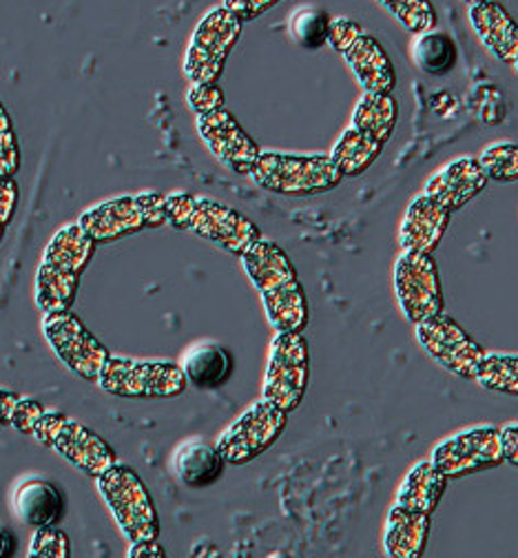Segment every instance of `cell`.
I'll use <instances>...</instances> for the list:
<instances>
[{
  "label": "cell",
  "mask_w": 518,
  "mask_h": 558,
  "mask_svg": "<svg viewBox=\"0 0 518 558\" xmlns=\"http://www.w3.org/2000/svg\"><path fill=\"white\" fill-rule=\"evenodd\" d=\"M474 379L485 390L518 397V355L485 353Z\"/></svg>",
  "instance_id": "cell-29"
},
{
  "label": "cell",
  "mask_w": 518,
  "mask_h": 558,
  "mask_svg": "<svg viewBox=\"0 0 518 558\" xmlns=\"http://www.w3.org/2000/svg\"><path fill=\"white\" fill-rule=\"evenodd\" d=\"M242 25L227 8H217L200 21L184 60V72L191 83L213 85L221 78L229 53L242 36Z\"/></svg>",
  "instance_id": "cell-5"
},
{
  "label": "cell",
  "mask_w": 518,
  "mask_h": 558,
  "mask_svg": "<svg viewBox=\"0 0 518 558\" xmlns=\"http://www.w3.org/2000/svg\"><path fill=\"white\" fill-rule=\"evenodd\" d=\"M453 220V211L441 206L436 199L421 193L414 197L403 216L399 229V244L403 253H427L432 255L434 248L441 244L443 235L448 233Z\"/></svg>",
  "instance_id": "cell-15"
},
{
  "label": "cell",
  "mask_w": 518,
  "mask_h": 558,
  "mask_svg": "<svg viewBox=\"0 0 518 558\" xmlns=\"http://www.w3.org/2000/svg\"><path fill=\"white\" fill-rule=\"evenodd\" d=\"M448 481L450 478L432 461H421L406 474L395 504L423 514H434L443 495L448 490Z\"/></svg>",
  "instance_id": "cell-24"
},
{
  "label": "cell",
  "mask_w": 518,
  "mask_h": 558,
  "mask_svg": "<svg viewBox=\"0 0 518 558\" xmlns=\"http://www.w3.org/2000/svg\"><path fill=\"white\" fill-rule=\"evenodd\" d=\"M377 3L410 34H425L436 27V12L430 0H377Z\"/></svg>",
  "instance_id": "cell-30"
},
{
  "label": "cell",
  "mask_w": 518,
  "mask_h": 558,
  "mask_svg": "<svg viewBox=\"0 0 518 558\" xmlns=\"http://www.w3.org/2000/svg\"><path fill=\"white\" fill-rule=\"evenodd\" d=\"M225 457L206 441H186L173 457V470L186 487H208L225 474Z\"/></svg>",
  "instance_id": "cell-25"
},
{
  "label": "cell",
  "mask_w": 518,
  "mask_h": 558,
  "mask_svg": "<svg viewBox=\"0 0 518 558\" xmlns=\"http://www.w3.org/2000/svg\"><path fill=\"white\" fill-rule=\"evenodd\" d=\"M79 225L96 244L113 242L124 235L137 233L142 229H146L140 195L118 197V199L98 204L81 218Z\"/></svg>",
  "instance_id": "cell-18"
},
{
  "label": "cell",
  "mask_w": 518,
  "mask_h": 558,
  "mask_svg": "<svg viewBox=\"0 0 518 558\" xmlns=\"http://www.w3.org/2000/svg\"><path fill=\"white\" fill-rule=\"evenodd\" d=\"M359 34H363V29H361L354 21H350V19H330L328 45H330L335 51L344 53V51L352 45V40H354Z\"/></svg>",
  "instance_id": "cell-38"
},
{
  "label": "cell",
  "mask_w": 518,
  "mask_h": 558,
  "mask_svg": "<svg viewBox=\"0 0 518 558\" xmlns=\"http://www.w3.org/2000/svg\"><path fill=\"white\" fill-rule=\"evenodd\" d=\"M182 371L186 381L200 390H217L233 375V357L225 345L215 341H202L189 348Z\"/></svg>",
  "instance_id": "cell-23"
},
{
  "label": "cell",
  "mask_w": 518,
  "mask_h": 558,
  "mask_svg": "<svg viewBox=\"0 0 518 558\" xmlns=\"http://www.w3.org/2000/svg\"><path fill=\"white\" fill-rule=\"evenodd\" d=\"M448 478H466L505 463L501 430L492 426L459 433L438 444L430 459Z\"/></svg>",
  "instance_id": "cell-12"
},
{
  "label": "cell",
  "mask_w": 518,
  "mask_h": 558,
  "mask_svg": "<svg viewBox=\"0 0 518 558\" xmlns=\"http://www.w3.org/2000/svg\"><path fill=\"white\" fill-rule=\"evenodd\" d=\"M189 231L240 257L262 238L260 229L246 216L206 197H197Z\"/></svg>",
  "instance_id": "cell-14"
},
{
  "label": "cell",
  "mask_w": 518,
  "mask_h": 558,
  "mask_svg": "<svg viewBox=\"0 0 518 558\" xmlns=\"http://www.w3.org/2000/svg\"><path fill=\"white\" fill-rule=\"evenodd\" d=\"M470 23L481 43L503 62L518 58V25L501 3H481L470 8Z\"/></svg>",
  "instance_id": "cell-21"
},
{
  "label": "cell",
  "mask_w": 518,
  "mask_h": 558,
  "mask_svg": "<svg viewBox=\"0 0 518 558\" xmlns=\"http://www.w3.org/2000/svg\"><path fill=\"white\" fill-rule=\"evenodd\" d=\"M19 206V184L14 178L0 175V225L8 227L14 220Z\"/></svg>",
  "instance_id": "cell-41"
},
{
  "label": "cell",
  "mask_w": 518,
  "mask_h": 558,
  "mask_svg": "<svg viewBox=\"0 0 518 558\" xmlns=\"http://www.w3.org/2000/svg\"><path fill=\"white\" fill-rule=\"evenodd\" d=\"M45 414V408L32 399H23L19 401L14 414H12V428L25 433V435H34V428L36 424L40 422V416Z\"/></svg>",
  "instance_id": "cell-37"
},
{
  "label": "cell",
  "mask_w": 518,
  "mask_h": 558,
  "mask_svg": "<svg viewBox=\"0 0 518 558\" xmlns=\"http://www.w3.org/2000/svg\"><path fill=\"white\" fill-rule=\"evenodd\" d=\"M144 208V225L146 229H158L167 225V195L162 193H144L140 195Z\"/></svg>",
  "instance_id": "cell-40"
},
{
  "label": "cell",
  "mask_w": 518,
  "mask_h": 558,
  "mask_svg": "<svg viewBox=\"0 0 518 558\" xmlns=\"http://www.w3.org/2000/svg\"><path fill=\"white\" fill-rule=\"evenodd\" d=\"M279 3H281V0H225V5H221V8H227L242 23H246V21L260 19L262 14H266L268 10H273Z\"/></svg>",
  "instance_id": "cell-39"
},
{
  "label": "cell",
  "mask_w": 518,
  "mask_h": 558,
  "mask_svg": "<svg viewBox=\"0 0 518 558\" xmlns=\"http://www.w3.org/2000/svg\"><path fill=\"white\" fill-rule=\"evenodd\" d=\"M466 3L472 8V5H481V3H490V0H466Z\"/></svg>",
  "instance_id": "cell-47"
},
{
  "label": "cell",
  "mask_w": 518,
  "mask_h": 558,
  "mask_svg": "<svg viewBox=\"0 0 518 558\" xmlns=\"http://www.w3.org/2000/svg\"><path fill=\"white\" fill-rule=\"evenodd\" d=\"M288 412L268 399L253 403L238 422H233L217 439V450L231 465H244L270 450L284 435Z\"/></svg>",
  "instance_id": "cell-9"
},
{
  "label": "cell",
  "mask_w": 518,
  "mask_h": 558,
  "mask_svg": "<svg viewBox=\"0 0 518 558\" xmlns=\"http://www.w3.org/2000/svg\"><path fill=\"white\" fill-rule=\"evenodd\" d=\"M382 151H384L382 143L350 126L337 140V145L330 151V160L337 167V171L344 175V180L359 178L377 162Z\"/></svg>",
  "instance_id": "cell-27"
},
{
  "label": "cell",
  "mask_w": 518,
  "mask_h": 558,
  "mask_svg": "<svg viewBox=\"0 0 518 558\" xmlns=\"http://www.w3.org/2000/svg\"><path fill=\"white\" fill-rule=\"evenodd\" d=\"M417 341L432 362L459 379H474L485 357L483 345L446 313L417 324Z\"/></svg>",
  "instance_id": "cell-8"
},
{
  "label": "cell",
  "mask_w": 518,
  "mask_h": 558,
  "mask_svg": "<svg viewBox=\"0 0 518 558\" xmlns=\"http://www.w3.org/2000/svg\"><path fill=\"white\" fill-rule=\"evenodd\" d=\"M14 549H16V538H14V534L10 532V527L0 525V558L12 556Z\"/></svg>",
  "instance_id": "cell-46"
},
{
  "label": "cell",
  "mask_w": 518,
  "mask_h": 558,
  "mask_svg": "<svg viewBox=\"0 0 518 558\" xmlns=\"http://www.w3.org/2000/svg\"><path fill=\"white\" fill-rule=\"evenodd\" d=\"M330 16L315 8H304L290 19V36L304 49H322L328 43Z\"/></svg>",
  "instance_id": "cell-31"
},
{
  "label": "cell",
  "mask_w": 518,
  "mask_h": 558,
  "mask_svg": "<svg viewBox=\"0 0 518 558\" xmlns=\"http://www.w3.org/2000/svg\"><path fill=\"white\" fill-rule=\"evenodd\" d=\"M487 182L490 178L483 171L479 158H457L430 178L423 193L455 214L477 195H481Z\"/></svg>",
  "instance_id": "cell-16"
},
{
  "label": "cell",
  "mask_w": 518,
  "mask_h": 558,
  "mask_svg": "<svg viewBox=\"0 0 518 558\" xmlns=\"http://www.w3.org/2000/svg\"><path fill=\"white\" fill-rule=\"evenodd\" d=\"M67 461H71L76 468H81L85 474L98 478L109 468L118 463L116 452L109 448L105 439H100L96 433L85 428L79 422L67 418L64 428L60 430L53 446Z\"/></svg>",
  "instance_id": "cell-19"
},
{
  "label": "cell",
  "mask_w": 518,
  "mask_h": 558,
  "mask_svg": "<svg viewBox=\"0 0 518 558\" xmlns=\"http://www.w3.org/2000/svg\"><path fill=\"white\" fill-rule=\"evenodd\" d=\"M399 105L393 94H370L365 92L354 107L352 126L363 135L377 140L384 147L390 143V137L397 129Z\"/></svg>",
  "instance_id": "cell-26"
},
{
  "label": "cell",
  "mask_w": 518,
  "mask_h": 558,
  "mask_svg": "<svg viewBox=\"0 0 518 558\" xmlns=\"http://www.w3.org/2000/svg\"><path fill=\"white\" fill-rule=\"evenodd\" d=\"M98 487L131 543L158 538L160 525L156 506L149 493H146L144 483L131 468L116 463L98 476Z\"/></svg>",
  "instance_id": "cell-4"
},
{
  "label": "cell",
  "mask_w": 518,
  "mask_h": 558,
  "mask_svg": "<svg viewBox=\"0 0 518 558\" xmlns=\"http://www.w3.org/2000/svg\"><path fill=\"white\" fill-rule=\"evenodd\" d=\"M105 392L129 399H171L186 390L184 371L169 362H133L111 357L98 375Z\"/></svg>",
  "instance_id": "cell-6"
},
{
  "label": "cell",
  "mask_w": 518,
  "mask_h": 558,
  "mask_svg": "<svg viewBox=\"0 0 518 558\" xmlns=\"http://www.w3.org/2000/svg\"><path fill=\"white\" fill-rule=\"evenodd\" d=\"M5 229H8V227H3V225H0V242H3V235H5Z\"/></svg>",
  "instance_id": "cell-48"
},
{
  "label": "cell",
  "mask_w": 518,
  "mask_h": 558,
  "mask_svg": "<svg viewBox=\"0 0 518 558\" xmlns=\"http://www.w3.org/2000/svg\"><path fill=\"white\" fill-rule=\"evenodd\" d=\"M19 401H21V397L16 392L0 388V424H3V426L12 424V414L19 405Z\"/></svg>",
  "instance_id": "cell-44"
},
{
  "label": "cell",
  "mask_w": 518,
  "mask_h": 558,
  "mask_svg": "<svg viewBox=\"0 0 518 558\" xmlns=\"http://www.w3.org/2000/svg\"><path fill=\"white\" fill-rule=\"evenodd\" d=\"M45 337L58 360L83 379H98L109 360L107 348L87 330L79 315L69 311L45 313Z\"/></svg>",
  "instance_id": "cell-10"
},
{
  "label": "cell",
  "mask_w": 518,
  "mask_h": 558,
  "mask_svg": "<svg viewBox=\"0 0 518 558\" xmlns=\"http://www.w3.org/2000/svg\"><path fill=\"white\" fill-rule=\"evenodd\" d=\"M197 133L221 165L240 175H251L260 147L229 109L221 107L197 116Z\"/></svg>",
  "instance_id": "cell-13"
},
{
  "label": "cell",
  "mask_w": 518,
  "mask_h": 558,
  "mask_svg": "<svg viewBox=\"0 0 518 558\" xmlns=\"http://www.w3.org/2000/svg\"><path fill=\"white\" fill-rule=\"evenodd\" d=\"M395 295L410 324H421L443 313L438 268L427 253H403L395 266Z\"/></svg>",
  "instance_id": "cell-11"
},
{
  "label": "cell",
  "mask_w": 518,
  "mask_h": 558,
  "mask_svg": "<svg viewBox=\"0 0 518 558\" xmlns=\"http://www.w3.org/2000/svg\"><path fill=\"white\" fill-rule=\"evenodd\" d=\"M412 60L427 76H448L459 62V47L446 32H425L412 45Z\"/></svg>",
  "instance_id": "cell-28"
},
{
  "label": "cell",
  "mask_w": 518,
  "mask_h": 558,
  "mask_svg": "<svg viewBox=\"0 0 518 558\" xmlns=\"http://www.w3.org/2000/svg\"><path fill=\"white\" fill-rule=\"evenodd\" d=\"M19 169H21L19 140H16L14 124L8 109L3 107V102H0V175L14 178Z\"/></svg>",
  "instance_id": "cell-33"
},
{
  "label": "cell",
  "mask_w": 518,
  "mask_h": 558,
  "mask_svg": "<svg viewBox=\"0 0 518 558\" xmlns=\"http://www.w3.org/2000/svg\"><path fill=\"white\" fill-rule=\"evenodd\" d=\"M195 202H197V197L186 195V193L167 195V222L180 231H189Z\"/></svg>",
  "instance_id": "cell-36"
},
{
  "label": "cell",
  "mask_w": 518,
  "mask_h": 558,
  "mask_svg": "<svg viewBox=\"0 0 518 558\" xmlns=\"http://www.w3.org/2000/svg\"><path fill=\"white\" fill-rule=\"evenodd\" d=\"M29 556L38 558H69L71 556V545L64 532L51 527H40L34 534V541L29 545Z\"/></svg>",
  "instance_id": "cell-34"
},
{
  "label": "cell",
  "mask_w": 518,
  "mask_h": 558,
  "mask_svg": "<svg viewBox=\"0 0 518 558\" xmlns=\"http://www.w3.org/2000/svg\"><path fill=\"white\" fill-rule=\"evenodd\" d=\"M94 248L96 242L81 225H69L51 238L36 275V304L43 313L71 308Z\"/></svg>",
  "instance_id": "cell-2"
},
{
  "label": "cell",
  "mask_w": 518,
  "mask_h": 558,
  "mask_svg": "<svg viewBox=\"0 0 518 558\" xmlns=\"http://www.w3.org/2000/svg\"><path fill=\"white\" fill-rule=\"evenodd\" d=\"M189 107L202 116V113H210V111H217L225 107V94H221V89L217 87V83L213 85H206V83H191V89H189Z\"/></svg>",
  "instance_id": "cell-35"
},
{
  "label": "cell",
  "mask_w": 518,
  "mask_h": 558,
  "mask_svg": "<svg viewBox=\"0 0 518 558\" xmlns=\"http://www.w3.org/2000/svg\"><path fill=\"white\" fill-rule=\"evenodd\" d=\"M483 171L496 182H518V145L498 143L487 147L479 158Z\"/></svg>",
  "instance_id": "cell-32"
},
{
  "label": "cell",
  "mask_w": 518,
  "mask_h": 558,
  "mask_svg": "<svg viewBox=\"0 0 518 558\" xmlns=\"http://www.w3.org/2000/svg\"><path fill=\"white\" fill-rule=\"evenodd\" d=\"M514 66H516V72H518V58H516V60H514Z\"/></svg>",
  "instance_id": "cell-49"
},
{
  "label": "cell",
  "mask_w": 518,
  "mask_h": 558,
  "mask_svg": "<svg viewBox=\"0 0 518 558\" xmlns=\"http://www.w3.org/2000/svg\"><path fill=\"white\" fill-rule=\"evenodd\" d=\"M311 377L309 343L302 332H277L264 379V399L284 412H292L304 401Z\"/></svg>",
  "instance_id": "cell-7"
},
{
  "label": "cell",
  "mask_w": 518,
  "mask_h": 558,
  "mask_svg": "<svg viewBox=\"0 0 518 558\" xmlns=\"http://www.w3.org/2000/svg\"><path fill=\"white\" fill-rule=\"evenodd\" d=\"M501 439H503L505 463H511L518 468V424H509L501 428Z\"/></svg>",
  "instance_id": "cell-43"
},
{
  "label": "cell",
  "mask_w": 518,
  "mask_h": 558,
  "mask_svg": "<svg viewBox=\"0 0 518 558\" xmlns=\"http://www.w3.org/2000/svg\"><path fill=\"white\" fill-rule=\"evenodd\" d=\"M64 424H67V416L64 414H60V412H45L40 416V422L34 428V437L40 444H45V446H53V441L58 439V435L64 428Z\"/></svg>",
  "instance_id": "cell-42"
},
{
  "label": "cell",
  "mask_w": 518,
  "mask_h": 558,
  "mask_svg": "<svg viewBox=\"0 0 518 558\" xmlns=\"http://www.w3.org/2000/svg\"><path fill=\"white\" fill-rule=\"evenodd\" d=\"M129 556L131 558H162L165 556V549L156 543V541H137V543H131V549H129Z\"/></svg>",
  "instance_id": "cell-45"
},
{
  "label": "cell",
  "mask_w": 518,
  "mask_h": 558,
  "mask_svg": "<svg viewBox=\"0 0 518 558\" xmlns=\"http://www.w3.org/2000/svg\"><path fill=\"white\" fill-rule=\"evenodd\" d=\"M432 514L395 504L386 519L384 547L393 558H421L427 549Z\"/></svg>",
  "instance_id": "cell-20"
},
{
  "label": "cell",
  "mask_w": 518,
  "mask_h": 558,
  "mask_svg": "<svg viewBox=\"0 0 518 558\" xmlns=\"http://www.w3.org/2000/svg\"><path fill=\"white\" fill-rule=\"evenodd\" d=\"M14 510L29 527H51L64 514V495L51 481L29 478L14 495Z\"/></svg>",
  "instance_id": "cell-22"
},
{
  "label": "cell",
  "mask_w": 518,
  "mask_h": 558,
  "mask_svg": "<svg viewBox=\"0 0 518 558\" xmlns=\"http://www.w3.org/2000/svg\"><path fill=\"white\" fill-rule=\"evenodd\" d=\"M359 85L370 94H393L397 87L395 64L384 45L370 34H359L341 53Z\"/></svg>",
  "instance_id": "cell-17"
},
{
  "label": "cell",
  "mask_w": 518,
  "mask_h": 558,
  "mask_svg": "<svg viewBox=\"0 0 518 558\" xmlns=\"http://www.w3.org/2000/svg\"><path fill=\"white\" fill-rule=\"evenodd\" d=\"M251 178L264 191L288 197L322 195L337 189L344 180L330 156H294L279 151H260Z\"/></svg>",
  "instance_id": "cell-3"
},
{
  "label": "cell",
  "mask_w": 518,
  "mask_h": 558,
  "mask_svg": "<svg viewBox=\"0 0 518 558\" xmlns=\"http://www.w3.org/2000/svg\"><path fill=\"white\" fill-rule=\"evenodd\" d=\"M242 264L264 300L266 315L277 332H304L309 326V302L288 255L270 240L260 238Z\"/></svg>",
  "instance_id": "cell-1"
}]
</instances>
